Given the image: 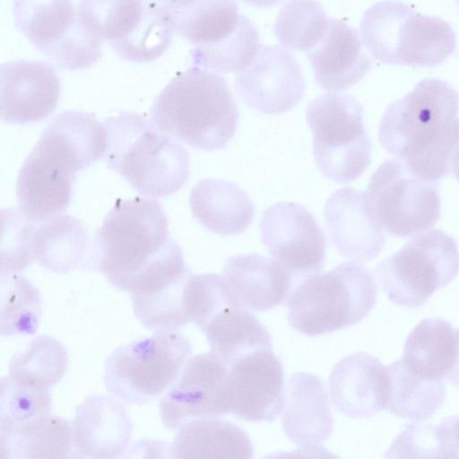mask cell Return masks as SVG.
Returning a JSON list of instances; mask_svg holds the SVG:
<instances>
[{
    "instance_id": "obj_17",
    "label": "cell",
    "mask_w": 459,
    "mask_h": 459,
    "mask_svg": "<svg viewBox=\"0 0 459 459\" xmlns=\"http://www.w3.org/2000/svg\"><path fill=\"white\" fill-rule=\"evenodd\" d=\"M234 84L247 106L268 115L292 109L305 91L299 65L279 46L260 45L251 64L236 74Z\"/></svg>"
},
{
    "instance_id": "obj_25",
    "label": "cell",
    "mask_w": 459,
    "mask_h": 459,
    "mask_svg": "<svg viewBox=\"0 0 459 459\" xmlns=\"http://www.w3.org/2000/svg\"><path fill=\"white\" fill-rule=\"evenodd\" d=\"M190 208L205 229L220 235H238L252 223L255 205L238 185L222 179L205 178L191 190Z\"/></svg>"
},
{
    "instance_id": "obj_40",
    "label": "cell",
    "mask_w": 459,
    "mask_h": 459,
    "mask_svg": "<svg viewBox=\"0 0 459 459\" xmlns=\"http://www.w3.org/2000/svg\"><path fill=\"white\" fill-rule=\"evenodd\" d=\"M441 458H459V415L451 416L437 425Z\"/></svg>"
},
{
    "instance_id": "obj_16",
    "label": "cell",
    "mask_w": 459,
    "mask_h": 459,
    "mask_svg": "<svg viewBox=\"0 0 459 459\" xmlns=\"http://www.w3.org/2000/svg\"><path fill=\"white\" fill-rule=\"evenodd\" d=\"M229 412L246 421L275 420L284 407V374L272 349L254 351L235 360L227 382Z\"/></svg>"
},
{
    "instance_id": "obj_13",
    "label": "cell",
    "mask_w": 459,
    "mask_h": 459,
    "mask_svg": "<svg viewBox=\"0 0 459 459\" xmlns=\"http://www.w3.org/2000/svg\"><path fill=\"white\" fill-rule=\"evenodd\" d=\"M17 30L54 63L87 68L101 56L103 41L82 22L72 0H13Z\"/></svg>"
},
{
    "instance_id": "obj_27",
    "label": "cell",
    "mask_w": 459,
    "mask_h": 459,
    "mask_svg": "<svg viewBox=\"0 0 459 459\" xmlns=\"http://www.w3.org/2000/svg\"><path fill=\"white\" fill-rule=\"evenodd\" d=\"M1 457L5 459L67 458L73 452L72 424L51 415L0 428Z\"/></svg>"
},
{
    "instance_id": "obj_39",
    "label": "cell",
    "mask_w": 459,
    "mask_h": 459,
    "mask_svg": "<svg viewBox=\"0 0 459 459\" xmlns=\"http://www.w3.org/2000/svg\"><path fill=\"white\" fill-rule=\"evenodd\" d=\"M385 457L441 458L437 426L419 422L407 425L395 438Z\"/></svg>"
},
{
    "instance_id": "obj_28",
    "label": "cell",
    "mask_w": 459,
    "mask_h": 459,
    "mask_svg": "<svg viewBox=\"0 0 459 459\" xmlns=\"http://www.w3.org/2000/svg\"><path fill=\"white\" fill-rule=\"evenodd\" d=\"M33 259L42 267L67 273L84 261L89 237L83 223L71 215H58L36 223L30 233Z\"/></svg>"
},
{
    "instance_id": "obj_10",
    "label": "cell",
    "mask_w": 459,
    "mask_h": 459,
    "mask_svg": "<svg viewBox=\"0 0 459 459\" xmlns=\"http://www.w3.org/2000/svg\"><path fill=\"white\" fill-rule=\"evenodd\" d=\"M79 16L87 29L109 42L131 62L160 57L175 32L163 2L155 0H81Z\"/></svg>"
},
{
    "instance_id": "obj_30",
    "label": "cell",
    "mask_w": 459,
    "mask_h": 459,
    "mask_svg": "<svg viewBox=\"0 0 459 459\" xmlns=\"http://www.w3.org/2000/svg\"><path fill=\"white\" fill-rule=\"evenodd\" d=\"M174 31L195 47L230 34L241 17L237 0H166Z\"/></svg>"
},
{
    "instance_id": "obj_11",
    "label": "cell",
    "mask_w": 459,
    "mask_h": 459,
    "mask_svg": "<svg viewBox=\"0 0 459 459\" xmlns=\"http://www.w3.org/2000/svg\"><path fill=\"white\" fill-rule=\"evenodd\" d=\"M376 271L393 303L417 308L459 273V248L446 232L429 230L383 260Z\"/></svg>"
},
{
    "instance_id": "obj_34",
    "label": "cell",
    "mask_w": 459,
    "mask_h": 459,
    "mask_svg": "<svg viewBox=\"0 0 459 459\" xmlns=\"http://www.w3.org/2000/svg\"><path fill=\"white\" fill-rule=\"evenodd\" d=\"M259 47L255 26L241 14L238 24L230 34L212 44L194 48L192 65L216 73L239 72L251 64Z\"/></svg>"
},
{
    "instance_id": "obj_1",
    "label": "cell",
    "mask_w": 459,
    "mask_h": 459,
    "mask_svg": "<svg viewBox=\"0 0 459 459\" xmlns=\"http://www.w3.org/2000/svg\"><path fill=\"white\" fill-rule=\"evenodd\" d=\"M92 251L96 268L131 295L160 290L189 271L160 203L148 198L117 199L96 232Z\"/></svg>"
},
{
    "instance_id": "obj_45",
    "label": "cell",
    "mask_w": 459,
    "mask_h": 459,
    "mask_svg": "<svg viewBox=\"0 0 459 459\" xmlns=\"http://www.w3.org/2000/svg\"><path fill=\"white\" fill-rule=\"evenodd\" d=\"M166 1V0H163V2Z\"/></svg>"
},
{
    "instance_id": "obj_33",
    "label": "cell",
    "mask_w": 459,
    "mask_h": 459,
    "mask_svg": "<svg viewBox=\"0 0 459 459\" xmlns=\"http://www.w3.org/2000/svg\"><path fill=\"white\" fill-rule=\"evenodd\" d=\"M68 353L61 342L48 335L34 337L9 362V372L17 380L49 388L65 375Z\"/></svg>"
},
{
    "instance_id": "obj_15",
    "label": "cell",
    "mask_w": 459,
    "mask_h": 459,
    "mask_svg": "<svg viewBox=\"0 0 459 459\" xmlns=\"http://www.w3.org/2000/svg\"><path fill=\"white\" fill-rule=\"evenodd\" d=\"M229 368L212 351L189 358L160 400L163 424L175 429L195 418L221 417L228 413Z\"/></svg>"
},
{
    "instance_id": "obj_21",
    "label": "cell",
    "mask_w": 459,
    "mask_h": 459,
    "mask_svg": "<svg viewBox=\"0 0 459 459\" xmlns=\"http://www.w3.org/2000/svg\"><path fill=\"white\" fill-rule=\"evenodd\" d=\"M325 218L333 245L346 258L368 262L385 246L384 230L368 211L364 192L336 190L326 201Z\"/></svg>"
},
{
    "instance_id": "obj_6",
    "label": "cell",
    "mask_w": 459,
    "mask_h": 459,
    "mask_svg": "<svg viewBox=\"0 0 459 459\" xmlns=\"http://www.w3.org/2000/svg\"><path fill=\"white\" fill-rule=\"evenodd\" d=\"M362 43L372 56L389 65L433 67L456 49V35L444 19L421 14L408 4H374L360 21Z\"/></svg>"
},
{
    "instance_id": "obj_43",
    "label": "cell",
    "mask_w": 459,
    "mask_h": 459,
    "mask_svg": "<svg viewBox=\"0 0 459 459\" xmlns=\"http://www.w3.org/2000/svg\"><path fill=\"white\" fill-rule=\"evenodd\" d=\"M451 170H453L455 177L459 181V143L453 152L451 160Z\"/></svg>"
},
{
    "instance_id": "obj_44",
    "label": "cell",
    "mask_w": 459,
    "mask_h": 459,
    "mask_svg": "<svg viewBox=\"0 0 459 459\" xmlns=\"http://www.w3.org/2000/svg\"><path fill=\"white\" fill-rule=\"evenodd\" d=\"M455 1H456V3H457V4H458V5H459V0H455Z\"/></svg>"
},
{
    "instance_id": "obj_3",
    "label": "cell",
    "mask_w": 459,
    "mask_h": 459,
    "mask_svg": "<svg viewBox=\"0 0 459 459\" xmlns=\"http://www.w3.org/2000/svg\"><path fill=\"white\" fill-rule=\"evenodd\" d=\"M459 93L437 78L420 81L392 102L378 128L382 147L414 174L437 182L451 170L459 143Z\"/></svg>"
},
{
    "instance_id": "obj_9",
    "label": "cell",
    "mask_w": 459,
    "mask_h": 459,
    "mask_svg": "<svg viewBox=\"0 0 459 459\" xmlns=\"http://www.w3.org/2000/svg\"><path fill=\"white\" fill-rule=\"evenodd\" d=\"M306 115L322 174L336 183L359 178L370 164L372 151L361 104L351 95L329 92L315 98Z\"/></svg>"
},
{
    "instance_id": "obj_5",
    "label": "cell",
    "mask_w": 459,
    "mask_h": 459,
    "mask_svg": "<svg viewBox=\"0 0 459 459\" xmlns=\"http://www.w3.org/2000/svg\"><path fill=\"white\" fill-rule=\"evenodd\" d=\"M103 159L135 190L151 198L178 192L189 176L187 151L142 115L123 112L103 121Z\"/></svg>"
},
{
    "instance_id": "obj_35",
    "label": "cell",
    "mask_w": 459,
    "mask_h": 459,
    "mask_svg": "<svg viewBox=\"0 0 459 459\" xmlns=\"http://www.w3.org/2000/svg\"><path fill=\"white\" fill-rule=\"evenodd\" d=\"M41 312L40 295L27 278L18 273L1 274L2 337L36 333Z\"/></svg>"
},
{
    "instance_id": "obj_14",
    "label": "cell",
    "mask_w": 459,
    "mask_h": 459,
    "mask_svg": "<svg viewBox=\"0 0 459 459\" xmlns=\"http://www.w3.org/2000/svg\"><path fill=\"white\" fill-rule=\"evenodd\" d=\"M261 241L291 278L294 290L318 274L325 259V238L315 217L297 203L279 202L264 210Z\"/></svg>"
},
{
    "instance_id": "obj_2",
    "label": "cell",
    "mask_w": 459,
    "mask_h": 459,
    "mask_svg": "<svg viewBox=\"0 0 459 459\" xmlns=\"http://www.w3.org/2000/svg\"><path fill=\"white\" fill-rule=\"evenodd\" d=\"M106 147L105 126L93 114H57L21 167L16 184L20 212L36 223L63 213L76 173L103 157Z\"/></svg>"
},
{
    "instance_id": "obj_19",
    "label": "cell",
    "mask_w": 459,
    "mask_h": 459,
    "mask_svg": "<svg viewBox=\"0 0 459 459\" xmlns=\"http://www.w3.org/2000/svg\"><path fill=\"white\" fill-rule=\"evenodd\" d=\"M72 431L75 457L113 459L126 453L133 424L123 402L94 394L76 408Z\"/></svg>"
},
{
    "instance_id": "obj_38",
    "label": "cell",
    "mask_w": 459,
    "mask_h": 459,
    "mask_svg": "<svg viewBox=\"0 0 459 459\" xmlns=\"http://www.w3.org/2000/svg\"><path fill=\"white\" fill-rule=\"evenodd\" d=\"M6 231H4L1 249V274L19 273L30 265L33 259L30 233L34 222L26 219L20 211L5 209Z\"/></svg>"
},
{
    "instance_id": "obj_12",
    "label": "cell",
    "mask_w": 459,
    "mask_h": 459,
    "mask_svg": "<svg viewBox=\"0 0 459 459\" xmlns=\"http://www.w3.org/2000/svg\"><path fill=\"white\" fill-rule=\"evenodd\" d=\"M364 196L379 226L397 238L417 235L440 218L437 182L417 176L397 159L387 160L376 169Z\"/></svg>"
},
{
    "instance_id": "obj_22",
    "label": "cell",
    "mask_w": 459,
    "mask_h": 459,
    "mask_svg": "<svg viewBox=\"0 0 459 459\" xmlns=\"http://www.w3.org/2000/svg\"><path fill=\"white\" fill-rule=\"evenodd\" d=\"M333 420L328 393L314 374H293L285 388L282 428L285 435L304 449H320L330 437Z\"/></svg>"
},
{
    "instance_id": "obj_42",
    "label": "cell",
    "mask_w": 459,
    "mask_h": 459,
    "mask_svg": "<svg viewBox=\"0 0 459 459\" xmlns=\"http://www.w3.org/2000/svg\"><path fill=\"white\" fill-rule=\"evenodd\" d=\"M245 4L257 8H271L286 0H241Z\"/></svg>"
},
{
    "instance_id": "obj_8",
    "label": "cell",
    "mask_w": 459,
    "mask_h": 459,
    "mask_svg": "<svg viewBox=\"0 0 459 459\" xmlns=\"http://www.w3.org/2000/svg\"><path fill=\"white\" fill-rule=\"evenodd\" d=\"M191 351L178 330L156 331L112 351L104 367L105 386L124 403L154 400L177 380Z\"/></svg>"
},
{
    "instance_id": "obj_23",
    "label": "cell",
    "mask_w": 459,
    "mask_h": 459,
    "mask_svg": "<svg viewBox=\"0 0 459 459\" xmlns=\"http://www.w3.org/2000/svg\"><path fill=\"white\" fill-rule=\"evenodd\" d=\"M307 58L317 85L333 92L351 87L372 66L357 30L338 19H330L326 35L307 51Z\"/></svg>"
},
{
    "instance_id": "obj_7",
    "label": "cell",
    "mask_w": 459,
    "mask_h": 459,
    "mask_svg": "<svg viewBox=\"0 0 459 459\" xmlns=\"http://www.w3.org/2000/svg\"><path fill=\"white\" fill-rule=\"evenodd\" d=\"M377 296L372 273L359 262L351 261L303 281L285 305L290 325L315 336L360 322L374 307Z\"/></svg>"
},
{
    "instance_id": "obj_29",
    "label": "cell",
    "mask_w": 459,
    "mask_h": 459,
    "mask_svg": "<svg viewBox=\"0 0 459 459\" xmlns=\"http://www.w3.org/2000/svg\"><path fill=\"white\" fill-rule=\"evenodd\" d=\"M202 332L211 351L229 367L247 353L272 349L273 341L267 328L238 301L217 311Z\"/></svg>"
},
{
    "instance_id": "obj_18",
    "label": "cell",
    "mask_w": 459,
    "mask_h": 459,
    "mask_svg": "<svg viewBox=\"0 0 459 459\" xmlns=\"http://www.w3.org/2000/svg\"><path fill=\"white\" fill-rule=\"evenodd\" d=\"M55 68L39 60H16L1 65V119L23 125L47 118L60 96Z\"/></svg>"
},
{
    "instance_id": "obj_24",
    "label": "cell",
    "mask_w": 459,
    "mask_h": 459,
    "mask_svg": "<svg viewBox=\"0 0 459 459\" xmlns=\"http://www.w3.org/2000/svg\"><path fill=\"white\" fill-rule=\"evenodd\" d=\"M223 276L238 301L256 312L286 303L294 290L284 268L274 259L258 254L230 256L225 263Z\"/></svg>"
},
{
    "instance_id": "obj_32",
    "label": "cell",
    "mask_w": 459,
    "mask_h": 459,
    "mask_svg": "<svg viewBox=\"0 0 459 459\" xmlns=\"http://www.w3.org/2000/svg\"><path fill=\"white\" fill-rule=\"evenodd\" d=\"M388 397L385 410L414 422L431 418L446 399L442 379H428L411 372L398 359L385 367Z\"/></svg>"
},
{
    "instance_id": "obj_4",
    "label": "cell",
    "mask_w": 459,
    "mask_h": 459,
    "mask_svg": "<svg viewBox=\"0 0 459 459\" xmlns=\"http://www.w3.org/2000/svg\"><path fill=\"white\" fill-rule=\"evenodd\" d=\"M238 121V107L225 78L195 65L171 79L152 108L158 130L204 151L226 147Z\"/></svg>"
},
{
    "instance_id": "obj_31",
    "label": "cell",
    "mask_w": 459,
    "mask_h": 459,
    "mask_svg": "<svg viewBox=\"0 0 459 459\" xmlns=\"http://www.w3.org/2000/svg\"><path fill=\"white\" fill-rule=\"evenodd\" d=\"M455 329L442 318L422 319L409 334L402 358L414 374L428 379H442L453 365Z\"/></svg>"
},
{
    "instance_id": "obj_37",
    "label": "cell",
    "mask_w": 459,
    "mask_h": 459,
    "mask_svg": "<svg viewBox=\"0 0 459 459\" xmlns=\"http://www.w3.org/2000/svg\"><path fill=\"white\" fill-rule=\"evenodd\" d=\"M51 411L48 388L21 382L10 374L0 382V428L31 420Z\"/></svg>"
},
{
    "instance_id": "obj_36",
    "label": "cell",
    "mask_w": 459,
    "mask_h": 459,
    "mask_svg": "<svg viewBox=\"0 0 459 459\" xmlns=\"http://www.w3.org/2000/svg\"><path fill=\"white\" fill-rule=\"evenodd\" d=\"M330 24L316 0H291L279 13L273 30L279 42L297 51H309L326 35Z\"/></svg>"
},
{
    "instance_id": "obj_41",
    "label": "cell",
    "mask_w": 459,
    "mask_h": 459,
    "mask_svg": "<svg viewBox=\"0 0 459 459\" xmlns=\"http://www.w3.org/2000/svg\"><path fill=\"white\" fill-rule=\"evenodd\" d=\"M453 385L459 386V329H455V351L453 365L446 375Z\"/></svg>"
},
{
    "instance_id": "obj_26",
    "label": "cell",
    "mask_w": 459,
    "mask_h": 459,
    "mask_svg": "<svg viewBox=\"0 0 459 459\" xmlns=\"http://www.w3.org/2000/svg\"><path fill=\"white\" fill-rule=\"evenodd\" d=\"M173 458H236L254 455L247 434L218 417L195 418L178 428L171 445Z\"/></svg>"
},
{
    "instance_id": "obj_20",
    "label": "cell",
    "mask_w": 459,
    "mask_h": 459,
    "mask_svg": "<svg viewBox=\"0 0 459 459\" xmlns=\"http://www.w3.org/2000/svg\"><path fill=\"white\" fill-rule=\"evenodd\" d=\"M328 387L332 403L344 416L366 418L385 409L386 368L368 353L356 352L336 363L329 376Z\"/></svg>"
}]
</instances>
